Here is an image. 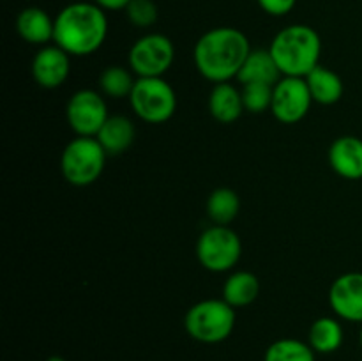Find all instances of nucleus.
Segmentation results:
<instances>
[{"label": "nucleus", "instance_id": "f257e3e1", "mask_svg": "<svg viewBox=\"0 0 362 361\" xmlns=\"http://www.w3.org/2000/svg\"><path fill=\"white\" fill-rule=\"evenodd\" d=\"M247 35L235 27H216L198 38L193 62L198 73L212 85L237 80L251 52Z\"/></svg>", "mask_w": 362, "mask_h": 361}, {"label": "nucleus", "instance_id": "f03ea898", "mask_svg": "<svg viewBox=\"0 0 362 361\" xmlns=\"http://www.w3.org/2000/svg\"><path fill=\"white\" fill-rule=\"evenodd\" d=\"M108 38L106 11L94 2H73L55 16L53 45L71 57H88Z\"/></svg>", "mask_w": 362, "mask_h": 361}, {"label": "nucleus", "instance_id": "7ed1b4c3", "mask_svg": "<svg viewBox=\"0 0 362 361\" xmlns=\"http://www.w3.org/2000/svg\"><path fill=\"white\" fill-rule=\"evenodd\" d=\"M269 52L283 76L306 78L315 67L320 66V34L310 25H288L272 38Z\"/></svg>", "mask_w": 362, "mask_h": 361}, {"label": "nucleus", "instance_id": "20e7f679", "mask_svg": "<svg viewBox=\"0 0 362 361\" xmlns=\"http://www.w3.org/2000/svg\"><path fill=\"white\" fill-rule=\"evenodd\" d=\"M235 308L223 297L202 299L194 303L184 315V329L197 342L216 345L225 342L235 329Z\"/></svg>", "mask_w": 362, "mask_h": 361}, {"label": "nucleus", "instance_id": "39448f33", "mask_svg": "<svg viewBox=\"0 0 362 361\" xmlns=\"http://www.w3.org/2000/svg\"><path fill=\"white\" fill-rule=\"evenodd\" d=\"M108 154L95 137H76L64 147L60 172L64 179L76 188L94 184L105 172Z\"/></svg>", "mask_w": 362, "mask_h": 361}, {"label": "nucleus", "instance_id": "423d86ee", "mask_svg": "<svg viewBox=\"0 0 362 361\" xmlns=\"http://www.w3.org/2000/svg\"><path fill=\"white\" fill-rule=\"evenodd\" d=\"M129 105L144 122L165 124L177 112L175 88L165 78H136Z\"/></svg>", "mask_w": 362, "mask_h": 361}, {"label": "nucleus", "instance_id": "0eeeda50", "mask_svg": "<svg viewBox=\"0 0 362 361\" xmlns=\"http://www.w3.org/2000/svg\"><path fill=\"white\" fill-rule=\"evenodd\" d=\"M243 257V241L228 225H214L200 234L197 241V258L211 273H228Z\"/></svg>", "mask_w": 362, "mask_h": 361}, {"label": "nucleus", "instance_id": "6e6552de", "mask_svg": "<svg viewBox=\"0 0 362 361\" xmlns=\"http://www.w3.org/2000/svg\"><path fill=\"white\" fill-rule=\"evenodd\" d=\"M173 60L175 46L168 35L159 32L138 38L127 53V64L136 78H163L172 69Z\"/></svg>", "mask_w": 362, "mask_h": 361}, {"label": "nucleus", "instance_id": "1a4fd4ad", "mask_svg": "<svg viewBox=\"0 0 362 361\" xmlns=\"http://www.w3.org/2000/svg\"><path fill=\"white\" fill-rule=\"evenodd\" d=\"M110 117L105 96L94 88H80L66 105V119L76 137H98Z\"/></svg>", "mask_w": 362, "mask_h": 361}, {"label": "nucleus", "instance_id": "9d476101", "mask_svg": "<svg viewBox=\"0 0 362 361\" xmlns=\"http://www.w3.org/2000/svg\"><path fill=\"white\" fill-rule=\"evenodd\" d=\"M313 103L304 78L283 76L274 85L271 112L278 122L297 124L310 113Z\"/></svg>", "mask_w": 362, "mask_h": 361}, {"label": "nucleus", "instance_id": "9b49d317", "mask_svg": "<svg viewBox=\"0 0 362 361\" xmlns=\"http://www.w3.org/2000/svg\"><path fill=\"white\" fill-rule=\"evenodd\" d=\"M329 304L341 321L362 324V273L339 275L329 289Z\"/></svg>", "mask_w": 362, "mask_h": 361}, {"label": "nucleus", "instance_id": "f8f14e48", "mask_svg": "<svg viewBox=\"0 0 362 361\" xmlns=\"http://www.w3.org/2000/svg\"><path fill=\"white\" fill-rule=\"evenodd\" d=\"M32 78L42 88L62 87L71 73V55L57 45L41 46L32 59Z\"/></svg>", "mask_w": 362, "mask_h": 361}, {"label": "nucleus", "instance_id": "ddd939ff", "mask_svg": "<svg viewBox=\"0 0 362 361\" xmlns=\"http://www.w3.org/2000/svg\"><path fill=\"white\" fill-rule=\"evenodd\" d=\"M329 165L346 180L362 179V138L354 134L338 137L329 147Z\"/></svg>", "mask_w": 362, "mask_h": 361}, {"label": "nucleus", "instance_id": "4468645a", "mask_svg": "<svg viewBox=\"0 0 362 361\" xmlns=\"http://www.w3.org/2000/svg\"><path fill=\"white\" fill-rule=\"evenodd\" d=\"M16 32L28 45L46 46L53 41L55 18L41 7H25L16 16Z\"/></svg>", "mask_w": 362, "mask_h": 361}, {"label": "nucleus", "instance_id": "2eb2a0df", "mask_svg": "<svg viewBox=\"0 0 362 361\" xmlns=\"http://www.w3.org/2000/svg\"><path fill=\"white\" fill-rule=\"evenodd\" d=\"M207 106L212 119L218 120L219 124H233L246 112L244 110L243 94L230 81L212 85L211 92H209Z\"/></svg>", "mask_w": 362, "mask_h": 361}, {"label": "nucleus", "instance_id": "dca6fc26", "mask_svg": "<svg viewBox=\"0 0 362 361\" xmlns=\"http://www.w3.org/2000/svg\"><path fill=\"white\" fill-rule=\"evenodd\" d=\"M98 142L108 156H120L136 138L134 122L126 115H110L98 133Z\"/></svg>", "mask_w": 362, "mask_h": 361}, {"label": "nucleus", "instance_id": "f3484780", "mask_svg": "<svg viewBox=\"0 0 362 361\" xmlns=\"http://www.w3.org/2000/svg\"><path fill=\"white\" fill-rule=\"evenodd\" d=\"M281 78H283L281 71H279L276 60L272 59L269 48H255L251 50L247 59L244 60L237 80L240 81V85H246V84L276 85Z\"/></svg>", "mask_w": 362, "mask_h": 361}, {"label": "nucleus", "instance_id": "a211bd4d", "mask_svg": "<svg viewBox=\"0 0 362 361\" xmlns=\"http://www.w3.org/2000/svg\"><path fill=\"white\" fill-rule=\"evenodd\" d=\"M306 84L310 87L311 98L315 103L324 106H332L343 98L345 85H343L341 76L331 67L317 66L306 78Z\"/></svg>", "mask_w": 362, "mask_h": 361}, {"label": "nucleus", "instance_id": "6ab92c4d", "mask_svg": "<svg viewBox=\"0 0 362 361\" xmlns=\"http://www.w3.org/2000/svg\"><path fill=\"white\" fill-rule=\"evenodd\" d=\"M223 299L237 308L250 306L260 296V280L251 271H233L223 283Z\"/></svg>", "mask_w": 362, "mask_h": 361}, {"label": "nucleus", "instance_id": "aec40b11", "mask_svg": "<svg viewBox=\"0 0 362 361\" xmlns=\"http://www.w3.org/2000/svg\"><path fill=\"white\" fill-rule=\"evenodd\" d=\"M341 319L338 317H318L308 331V343L317 354H332L343 345L345 331H343Z\"/></svg>", "mask_w": 362, "mask_h": 361}, {"label": "nucleus", "instance_id": "412c9836", "mask_svg": "<svg viewBox=\"0 0 362 361\" xmlns=\"http://www.w3.org/2000/svg\"><path fill=\"white\" fill-rule=\"evenodd\" d=\"M205 211L214 225H230L239 216V195L232 188H218L207 197Z\"/></svg>", "mask_w": 362, "mask_h": 361}, {"label": "nucleus", "instance_id": "4be33fe9", "mask_svg": "<svg viewBox=\"0 0 362 361\" xmlns=\"http://www.w3.org/2000/svg\"><path fill=\"white\" fill-rule=\"evenodd\" d=\"M134 76L136 74L133 71L124 66H119V64L105 67L98 80L99 92L110 99H129L134 84H136V78Z\"/></svg>", "mask_w": 362, "mask_h": 361}, {"label": "nucleus", "instance_id": "5701e85b", "mask_svg": "<svg viewBox=\"0 0 362 361\" xmlns=\"http://www.w3.org/2000/svg\"><path fill=\"white\" fill-rule=\"evenodd\" d=\"M264 361H317V353L303 340L279 338L267 347Z\"/></svg>", "mask_w": 362, "mask_h": 361}, {"label": "nucleus", "instance_id": "b1692460", "mask_svg": "<svg viewBox=\"0 0 362 361\" xmlns=\"http://www.w3.org/2000/svg\"><path fill=\"white\" fill-rule=\"evenodd\" d=\"M274 85L269 84H246L240 88L244 110L250 113H264L271 110Z\"/></svg>", "mask_w": 362, "mask_h": 361}, {"label": "nucleus", "instance_id": "393cba45", "mask_svg": "<svg viewBox=\"0 0 362 361\" xmlns=\"http://www.w3.org/2000/svg\"><path fill=\"white\" fill-rule=\"evenodd\" d=\"M124 13L129 23L136 28H151L159 18L158 4L154 0H131Z\"/></svg>", "mask_w": 362, "mask_h": 361}, {"label": "nucleus", "instance_id": "a878e982", "mask_svg": "<svg viewBox=\"0 0 362 361\" xmlns=\"http://www.w3.org/2000/svg\"><path fill=\"white\" fill-rule=\"evenodd\" d=\"M260 9L271 16H286L296 7L297 0H257Z\"/></svg>", "mask_w": 362, "mask_h": 361}, {"label": "nucleus", "instance_id": "bb28decb", "mask_svg": "<svg viewBox=\"0 0 362 361\" xmlns=\"http://www.w3.org/2000/svg\"><path fill=\"white\" fill-rule=\"evenodd\" d=\"M105 11H124L131 0H92Z\"/></svg>", "mask_w": 362, "mask_h": 361}, {"label": "nucleus", "instance_id": "cd10ccee", "mask_svg": "<svg viewBox=\"0 0 362 361\" xmlns=\"http://www.w3.org/2000/svg\"><path fill=\"white\" fill-rule=\"evenodd\" d=\"M46 361H66L62 356H49Z\"/></svg>", "mask_w": 362, "mask_h": 361}, {"label": "nucleus", "instance_id": "c85d7f7f", "mask_svg": "<svg viewBox=\"0 0 362 361\" xmlns=\"http://www.w3.org/2000/svg\"><path fill=\"white\" fill-rule=\"evenodd\" d=\"M359 342H361V347H362V324H361V331H359Z\"/></svg>", "mask_w": 362, "mask_h": 361}]
</instances>
